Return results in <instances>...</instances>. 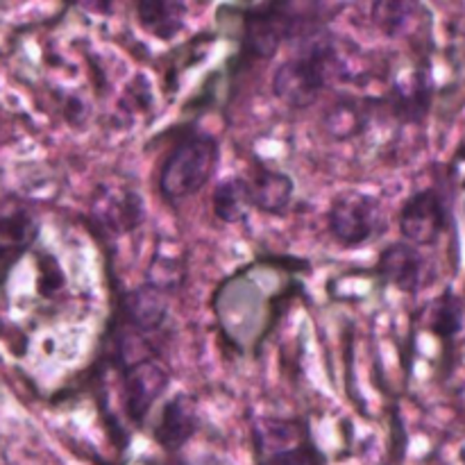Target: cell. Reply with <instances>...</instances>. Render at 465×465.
<instances>
[{"mask_svg":"<svg viewBox=\"0 0 465 465\" xmlns=\"http://www.w3.org/2000/svg\"><path fill=\"white\" fill-rule=\"evenodd\" d=\"M293 45V54L272 73V95L291 109H309L341 75L339 45L334 35L318 23H307Z\"/></svg>","mask_w":465,"mask_h":465,"instance_id":"obj_1","label":"cell"},{"mask_svg":"<svg viewBox=\"0 0 465 465\" xmlns=\"http://www.w3.org/2000/svg\"><path fill=\"white\" fill-rule=\"evenodd\" d=\"M221 163V141L204 127H182L180 136L163 154L157 191L168 204L200 193L216 175Z\"/></svg>","mask_w":465,"mask_h":465,"instance_id":"obj_2","label":"cell"},{"mask_svg":"<svg viewBox=\"0 0 465 465\" xmlns=\"http://www.w3.org/2000/svg\"><path fill=\"white\" fill-rule=\"evenodd\" d=\"M325 225L331 241L345 250L366 248L386 234L384 204L366 191H343L330 203Z\"/></svg>","mask_w":465,"mask_h":465,"instance_id":"obj_3","label":"cell"},{"mask_svg":"<svg viewBox=\"0 0 465 465\" xmlns=\"http://www.w3.org/2000/svg\"><path fill=\"white\" fill-rule=\"evenodd\" d=\"M452 225V207L440 186H427L404 200L398 213L400 234L416 248H434Z\"/></svg>","mask_w":465,"mask_h":465,"instance_id":"obj_4","label":"cell"},{"mask_svg":"<svg viewBox=\"0 0 465 465\" xmlns=\"http://www.w3.org/2000/svg\"><path fill=\"white\" fill-rule=\"evenodd\" d=\"M118 372H121V398L127 420L136 427H143L154 404L166 395L171 386V372L162 359H145Z\"/></svg>","mask_w":465,"mask_h":465,"instance_id":"obj_5","label":"cell"},{"mask_svg":"<svg viewBox=\"0 0 465 465\" xmlns=\"http://www.w3.org/2000/svg\"><path fill=\"white\" fill-rule=\"evenodd\" d=\"M168 322H171V302H168V291L162 286L145 282L139 289L125 291L121 295L118 325L143 336L163 339Z\"/></svg>","mask_w":465,"mask_h":465,"instance_id":"obj_6","label":"cell"},{"mask_svg":"<svg viewBox=\"0 0 465 465\" xmlns=\"http://www.w3.org/2000/svg\"><path fill=\"white\" fill-rule=\"evenodd\" d=\"M375 271L386 286H393L404 295H418L430 282V262L422 248L407 241H395L381 250Z\"/></svg>","mask_w":465,"mask_h":465,"instance_id":"obj_7","label":"cell"},{"mask_svg":"<svg viewBox=\"0 0 465 465\" xmlns=\"http://www.w3.org/2000/svg\"><path fill=\"white\" fill-rule=\"evenodd\" d=\"M243 180L248 186L250 207L254 212L266 213V216H284L293 204V177L268 166V163H250L248 171L243 173Z\"/></svg>","mask_w":465,"mask_h":465,"instance_id":"obj_8","label":"cell"},{"mask_svg":"<svg viewBox=\"0 0 465 465\" xmlns=\"http://www.w3.org/2000/svg\"><path fill=\"white\" fill-rule=\"evenodd\" d=\"M198 427L200 416L195 400L189 393H175L171 400H163L153 436L166 452H180L193 439Z\"/></svg>","mask_w":465,"mask_h":465,"instance_id":"obj_9","label":"cell"},{"mask_svg":"<svg viewBox=\"0 0 465 465\" xmlns=\"http://www.w3.org/2000/svg\"><path fill=\"white\" fill-rule=\"evenodd\" d=\"M293 422L271 420L263 430L254 431L259 465H318V452L309 440L284 445Z\"/></svg>","mask_w":465,"mask_h":465,"instance_id":"obj_10","label":"cell"},{"mask_svg":"<svg viewBox=\"0 0 465 465\" xmlns=\"http://www.w3.org/2000/svg\"><path fill=\"white\" fill-rule=\"evenodd\" d=\"M39 225L25 209H14V212L0 216V282L9 275L14 263L30 250L36 241Z\"/></svg>","mask_w":465,"mask_h":465,"instance_id":"obj_11","label":"cell"},{"mask_svg":"<svg viewBox=\"0 0 465 465\" xmlns=\"http://www.w3.org/2000/svg\"><path fill=\"white\" fill-rule=\"evenodd\" d=\"M184 3H173V0H141L136 5V21L145 32L159 41H171L184 30L186 23Z\"/></svg>","mask_w":465,"mask_h":465,"instance_id":"obj_12","label":"cell"},{"mask_svg":"<svg viewBox=\"0 0 465 465\" xmlns=\"http://www.w3.org/2000/svg\"><path fill=\"white\" fill-rule=\"evenodd\" d=\"M212 212L218 221L227 223V225L241 223L250 212H252L243 175L223 177V180L213 186Z\"/></svg>","mask_w":465,"mask_h":465,"instance_id":"obj_13","label":"cell"},{"mask_svg":"<svg viewBox=\"0 0 465 465\" xmlns=\"http://www.w3.org/2000/svg\"><path fill=\"white\" fill-rule=\"evenodd\" d=\"M368 118L371 112L366 109V100L343 98L327 112L325 127L336 141H348L368 125Z\"/></svg>","mask_w":465,"mask_h":465,"instance_id":"obj_14","label":"cell"},{"mask_svg":"<svg viewBox=\"0 0 465 465\" xmlns=\"http://www.w3.org/2000/svg\"><path fill=\"white\" fill-rule=\"evenodd\" d=\"M463 322H465L463 302L452 293V291H445V293L434 302V309H431V321H430L431 334H436L443 341H450L463 330Z\"/></svg>","mask_w":465,"mask_h":465,"instance_id":"obj_15","label":"cell"},{"mask_svg":"<svg viewBox=\"0 0 465 465\" xmlns=\"http://www.w3.org/2000/svg\"><path fill=\"white\" fill-rule=\"evenodd\" d=\"M413 12H416V5L409 3H375L371 7L372 23L377 25V30H381L391 39L407 30Z\"/></svg>","mask_w":465,"mask_h":465,"instance_id":"obj_16","label":"cell"}]
</instances>
